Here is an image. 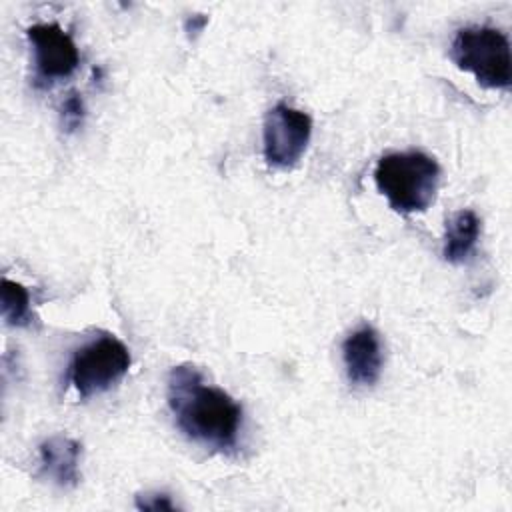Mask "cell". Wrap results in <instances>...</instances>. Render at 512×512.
Instances as JSON below:
<instances>
[{
    "label": "cell",
    "instance_id": "obj_1",
    "mask_svg": "<svg viewBox=\"0 0 512 512\" xmlns=\"http://www.w3.org/2000/svg\"><path fill=\"white\" fill-rule=\"evenodd\" d=\"M166 400L176 426L188 440L222 454L238 446L242 406L224 388L206 384L194 364L170 368Z\"/></svg>",
    "mask_w": 512,
    "mask_h": 512
},
{
    "label": "cell",
    "instance_id": "obj_2",
    "mask_svg": "<svg viewBox=\"0 0 512 512\" xmlns=\"http://www.w3.org/2000/svg\"><path fill=\"white\" fill-rule=\"evenodd\" d=\"M374 182L392 210L400 214L424 212L436 198L440 166L420 150L390 152L376 162Z\"/></svg>",
    "mask_w": 512,
    "mask_h": 512
},
{
    "label": "cell",
    "instance_id": "obj_3",
    "mask_svg": "<svg viewBox=\"0 0 512 512\" xmlns=\"http://www.w3.org/2000/svg\"><path fill=\"white\" fill-rule=\"evenodd\" d=\"M452 62L470 72L490 90H508L512 82V56L506 32L494 26H464L450 46Z\"/></svg>",
    "mask_w": 512,
    "mask_h": 512
},
{
    "label": "cell",
    "instance_id": "obj_4",
    "mask_svg": "<svg viewBox=\"0 0 512 512\" xmlns=\"http://www.w3.org/2000/svg\"><path fill=\"white\" fill-rule=\"evenodd\" d=\"M130 364L128 346L112 334H102L74 350L68 382L80 398H92L114 388L128 374Z\"/></svg>",
    "mask_w": 512,
    "mask_h": 512
},
{
    "label": "cell",
    "instance_id": "obj_5",
    "mask_svg": "<svg viewBox=\"0 0 512 512\" xmlns=\"http://www.w3.org/2000/svg\"><path fill=\"white\" fill-rule=\"evenodd\" d=\"M312 138V118L284 102L274 104L262 126V154L268 166L288 170L300 162Z\"/></svg>",
    "mask_w": 512,
    "mask_h": 512
},
{
    "label": "cell",
    "instance_id": "obj_6",
    "mask_svg": "<svg viewBox=\"0 0 512 512\" xmlns=\"http://www.w3.org/2000/svg\"><path fill=\"white\" fill-rule=\"evenodd\" d=\"M32 48L34 84L50 88L54 82L72 76L80 64V52L72 36L56 22H38L26 28Z\"/></svg>",
    "mask_w": 512,
    "mask_h": 512
},
{
    "label": "cell",
    "instance_id": "obj_7",
    "mask_svg": "<svg viewBox=\"0 0 512 512\" xmlns=\"http://www.w3.org/2000/svg\"><path fill=\"white\" fill-rule=\"evenodd\" d=\"M342 362L350 384L372 386L378 382L384 366V354L380 334L374 326L362 324L344 338Z\"/></svg>",
    "mask_w": 512,
    "mask_h": 512
},
{
    "label": "cell",
    "instance_id": "obj_8",
    "mask_svg": "<svg viewBox=\"0 0 512 512\" xmlns=\"http://www.w3.org/2000/svg\"><path fill=\"white\" fill-rule=\"evenodd\" d=\"M80 456L78 440L62 434L48 436L38 446V476L58 488H74L80 482Z\"/></svg>",
    "mask_w": 512,
    "mask_h": 512
},
{
    "label": "cell",
    "instance_id": "obj_9",
    "mask_svg": "<svg viewBox=\"0 0 512 512\" xmlns=\"http://www.w3.org/2000/svg\"><path fill=\"white\" fill-rule=\"evenodd\" d=\"M482 222L478 214L470 208H462L450 216L444 232L442 256L450 264H464L472 258L478 238H480Z\"/></svg>",
    "mask_w": 512,
    "mask_h": 512
},
{
    "label": "cell",
    "instance_id": "obj_10",
    "mask_svg": "<svg viewBox=\"0 0 512 512\" xmlns=\"http://www.w3.org/2000/svg\"><path fill=\"white\" fill-rule=\"evenodd\" d=\"M0 310L2 320L8 326H26L30 324V292L16 280L2 278L0 282Z\"/></svg>",
    "mask_w": 512,
    "mask_h": 512
},
{
    "label": "cell",
    "instance_id": "obj_11",
    "mask_svg": "<svg viewBox=\"0 0 512 512\" xmlns=\"http://www.w3.org/2000/svg\"><path fill=\"white\" fill-rule=\"evenodd\" d=\"M84 118H86V106H84V100L78 92H70L62 106H60V126L66 130V132H76L82 124H84Z\"/></svg>",
    "mask_w": 512,
    "mask_h": 512
},
{
    "label": "cell",
    "instance_id": "obj_12",
    "mask_svg": "<svg viewBox=\"0 0 512 512\" xmlns=\"http://www.w3.org/2000/svg\"><path fill=\"white\" fill-rule=\"evenodd\" d=\"M134 504H136L138 510H150V512L176 510V504L172 502L170 494H166V492H144V494H138Z\"/></svg>",
    "mask_w": 512,
    "mask_h": 512
},
{
    "label": "cell",
    "instance_id": "obj_13",
    "mask_svg": "<svg viewBox=\"0 0 512 512\" xmlns=\"http://www.w3.org/2000/svg\"><path fill=\"white\" fill-rule=\"evenodd\" d=\"M206 24H208V16L206 14H190L184 20V32H186V36L190 40H194V38L200 36V32L206 28Z\"/></svg>",
    "mask_w": 512,
    "mask_h": 512
}]
</instances>
